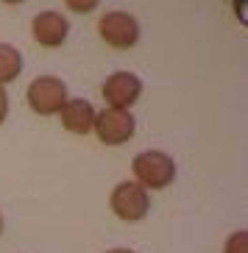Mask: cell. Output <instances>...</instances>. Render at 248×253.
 <instances>
[{
  "label": "cell",
  "mask_w": 248,
  "mask_h": 253,
  "mask_svg": "<svg viewBox=\"0 0 248 253\" xmlns=\"http://www.w3.org/2000/svg\"><path fill=\"white\" fill-rule=\"evenodd\" d=\"M98 34L109 47L128 50L140 42V23L128 11H106L98 23Z\"/></svg>",
  "instance_id": "5"
},
{
  "label": "cell",
  "mask_w": 248,
  "mask_h": 253,
  "mask_svg": "<svg viewBox=\"0 0 248 253\" xmlns=\"http://www.w3.org/2000/svg\"><path fill=\"white\" fill-rule=\"evenodd\" d=\"M0 3H8V6H20V3H25V0H0Z\"/></svg>",
  "instance_id": "14"
},
{
  "label": "cell",
  "mask_w": 248,
  "mask_h": 253,
  "mask_svg": "<svg viewBox=\"0 0 248 253\" xmlns=\"http://www.w3.org/2000/svg\"><path fill=\"white\" fill-rule=\"evenodd\" d=\"M6 117H8V92L6 86H0V126L6 123Z\"/></svg>",
  "instance_id": "12"
},
{
  "label": "cell",
  "mask_w": 248,
  "mask_h": 253,
  "mask_svg": "<svg viewBox=\"0 0 248 253\" xmlns=\"http://www.w3.org/2000/svg\"><path fill=\"white\" fill-rule=\"evenodd\" d=\"M59 117H61L64 131H70L75 136H84V134H90L92 126H95V106L90 100H84V97H67V103L61 106Z\"/></svg>",
  "instance_id": "8"
},
{
  "label": "cell",
  "mask_w": 248,
  "mask_h": 253,
  "mask_svg": "<svg viewBox=\"0 0 248 253\" xmlns=\"http://www.w3.org/2000/svg\"><path fill=\"white\" fill-rule=\"evenodd\" d=\"M100 95H103L109 109H126L128 112L140 100V95H143V81L131 70H117V73H112L103 81Z\"/></svg>",
  "instance_id": "6"
},
{
  "label": "cell",
  "mask_w": 248,
  "mask_h": 253,
  "mask_svg": "<svg viewBox=\"0 0 248 253\" xmlns=\"http://www.w3.org/2000/svg\"><path fill=\"white\" fill-rule=\"evenodd\" d=\"M67 84L56 78V75H39L28 84L25 100H28L31 112H37L39 117H53L61 112V106L67 103Z\"/></svg>",
  "instance_id": "3"
},
{
  "label": "cell",
  "mask_w": 248,
  "mask_h": 253,
  "mask_svg": "<svg viewBox=\"0 0 248 253\" xmlns=\"http://www.w3.org/2000/svg\"><path fill=\"white\" fill-rule=\"evenodd\" d=\"M106 253H134L131 248H112V251H106Z\"/></svg>",
  "instance_id": "13"
},
{
  "label": "cell",
  "mask_w": 248,
  "mask_h": 253,
  "mask_svg": "<svg viewBox=\"0 0 248 253\" xmlns=\"http://www.w3.org/2000/svg\"><path fill=\"white\" fill-rule=\"evenodd\" d=\"M20 73H23V53L8 42H0V86L17 81Z\"/></svg>",
  "instance_id": "9"
},
{
  "label": "cell",
  "mask_w": 248,
  "mask_h": 253,
  "mask_svg": "<svg viewBox=\"0 0 248 253\" xmlns=\"http://www.w3.org/2000/svg\"><path fill=\"white\" fill-rule=\"evenodd\" d=\"M109 209L123 223H140V220L148 217L150 195L137 181H120L112 189V195H109Z\"/></svg>",
  "instance_id": "2"
},
{
  "label": "cell",
  "mask_w": 248,
  "mask_h": 253,
  "mask_svg": "<svg viewBox=\"0 0 248 253\" xmlns=\"http://www.w3.org/2000/svg\"><path fill=\"white\" fill-rule=\"evenodd\" d=\"M100 0H64V6L70 8V11H75V14H90V11H95L98 8Z\"/></svg>",
  "instance_id": "11"
},
{
  "label": "cell",
  "mask_w": 248,
  "mask_h": 253,
  "mask_svg": "<svg viewBox=\"0 0 248 253\" xmlns=\"http://www.w3.org/2000/svg\"><path fill=\"white\" fill-rule=\"evenodd\" d=\"M223 253H248V234L246 231H234L232 237L226 239Z\"/></svg>",
  "instance_id": "10"
},
{
  "label": "cell",
  "mask_w": 248,
  "mask_h": 253,
  "mask_svg": "<svg viewBox=\"0 0 248 253\" xmlns=\"http://www.w3.org/2000/svg\"><path fill=\"white\" fill-rule=\"evenodd\" d=\"M31 34L42 47H61L70 34V23L59 11H39L31 23Z\"/></svg>",
  "instance_id": "7"
},
{
  "label": "cell",
  "mask_w": 248,
  "mask_h": 253,
  "mask_svg": "<svg viewBox=\"0 0 248 253\" xmlns=\"http://www.w3.org/2000/svg\"><path fill=\"white\" fill-rule=\"evenodd\" d=\"M92 131L98 134V139L103 145L117 148V145H126V142L134 139L137 120L126 109H109L106 106L103 112H95V126H92Z\"/></svg>",
  "instance_id": "4"
},
{
  "label": "cell",
  "mask_w": 248,
  "mask_h": 253,
  "mask_svg": "<svg viewBox=\"0 0 248 253\" xmlns=\"http://www.w3.org/2000/svg\"><path fill=\"white\" fill-rule=\"evenodd\" d=\"M134 181L143 189H167L176 178V162L162 150H143L131 162Z\"/></svg>",
  "instance_id": "1"
},
{
  "label": "cell",
  "mask_w": 248,
  "mask_h": 253,
  "mask_svg": "<svg viewBox=\"0 0 248 253\" xmlns=\"http://www.w3.org/2000/svg\"><path fill=\"white\" fill-rule=\"evenodd\" d=\"M0 234H3V214H0Z\"/></svg>",
  "instance_id": "15"
}]
</instances>
